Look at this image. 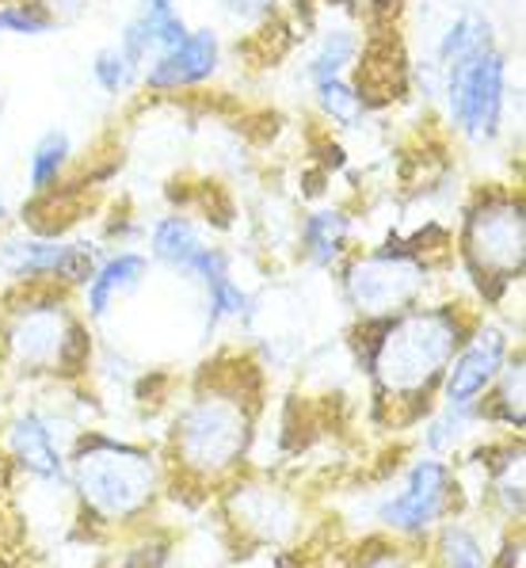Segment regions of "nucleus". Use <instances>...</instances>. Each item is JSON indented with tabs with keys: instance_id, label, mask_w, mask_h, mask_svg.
<instances>
[{
	"instance_id": "1",
	"label": "nucleus",
	"mask_w": 526,
	"mask_h": 568,
	"mask_svg": "<svg viewBox=\"0 0 526 568\" xmlns=\"http://www.w3.org/2000/svg\"><path fill=\"white\" fill-rule=\"evenodd\" d=\"M267 413V374L252 352L222 347L195 371L161 443L164 496L199 508L241 480Z\"/></svg>"
},
{
	"instance_id": "2",
	"label": "nucleus",
	"mask_w": 526,
	"mask_h": 568,
	"mask_svg": "<svg viewBox=\"0 0 526 568\" xmlns=\"http://www.w3.org/2000/svg\"><path fill=\"white\" fill-rule=\"evenodd\" d=\"M481 317L485 310L477 305L443 298L408 305L390 317L355 321L351 352L366 378L371 424L393 435L424 427L438 408L446 366Z\"/></svg>"
},
{
	"instance_id": "3",
	"label": "nucleus",
	"mask_w": 526,
	"mask_h": 568,
	"mask_svg": "<svg viewBox=\"0 0 526 568\" xmlns=\"http://www.w3.org/2000/svg\"><path fill=\"white\" fill-rule=\"evenodd\" d=\"M92 355V321L84 317L77 291L31 283L0 298V371L16 382L73 386L88 378Z\"/></svg>"
},
{
	"instance_id": "4",
	"label": "nucleus",
	"mask_w": 526,
	"mask_h": 568,
	"mask_svg": "<svg viewBox=\"0 0 526 568\" xmlns=\"http://www.w3.org/2000/svg\"><path fill=\"white\" fill-rule=\"evenodd\" d=\"M65 480L77 496V519L92 535H122L142 527L164 500L161 454L95 427L77 435L73 450L65 454Z\"/></svg>"
},
{
	"instance_id": "5",
	"label": "nucleus",
	"mask_w": 526,
	"mask_h": 568,
	"mask_svg": "<svg viewBox=\"0 0 526 568\" xmlns=\"http://www.w3.org/2000/svg\"><path fill=\"white\" fill-rule=\"evenodd\" d=\"M454 233L443 225H424L412 233H390L382 244H358L340 264V294L355 321H374L427 302L438 271L454 260Z\"/></svg>"
},
{
	"instance_id": "6",
	"label": "nucleus",
	"mask_w": 526,
	"mask_h": 568,
	"mask_svg": "<svg viewBox=\"0 0 526 568\" xmlns=\"http://www.w3.org/2000/svg\"><path fill=\"white\" fill-rule=\"evenodd\" d=\"M451 248L473 291V305L499 310L526 271V203L519 183L473 187L458 210Z\"/></svg>"
},
{
	"instance_id": "7",
	"label": "nucleus",
	"mask_w": 526,
	"mask_h": 568,
	"mask_svg": "<svg viewBox=\"0 0 526 568\" xmlns=\"http://www.w3.org/2000/svg\"><path fill=\"white\" fill-rule=\"evenodd\" d=\"M438 108L454 138H462L469 150H493L507 134V111H512V54L504 42L493 39L446 65Z\"/></svg>"
},
{
	"instance_id": "8",
	"label": "nucleus",
	"mask_w": 526,
	"mask_h": 568,
	"mask_svg": "<svg viewBox=\"0 0 526 568\" xmlns=\"http://www.w3.org/2000/svg\"><path fill=\"white\" fill-rule=\"evenodd\" d=\"M466 515V488L458 469L438 454L416 458L405 469L401 485L378 504L382 530L397 538H432L443 523Z\"/></svg>"
},
{
	"instance_id": "9",
	"label": "nucleus",
	"mask_w": 526,
	"mask_h": 568,
	"mask_svg": "<svg viewBox=\"0 0 526 568\" xmlns=\"http://www.w3.org/2000/svg\"><path fill=\"white\" fill-rule=\"evenodd\" d=\"M103 256L100 241L88 237H42L31 230L0 233V275L12 278L16 286L54 283L65 291H81L88 275Z\"/></svg>"
},
{
	"instance_id": "10",
	"label": "nucleus",
	"mask_w": 526,
	"mask_h": 568,
	"mask_svg": "<svg viewBox=\"0 0 526 568\" xmlns=\"http://www.w3.org/2000/svg\"><path fill=\"white\" fill-rule=\"evenodd\" d=\"M225 69V34L214 23H191L180 42L161 50L142 65L138 92L153 100H180V95L203 92Z\"/></svg>"
},
{
	"instance_id": "11",
	"label": "nucleus",
	"mask_w": 526,
	"mask_h": 568,
	"mask_svg": "<svg viewBox=\"0 0 526 568\" xmlns=\"http://www.w3.org/2000/svg\"><path fill=\"white\" fill-rule=\"evenodd\" d=\"M515 347H519V339H515L512 332L504 325H496V321L481 317L477 328L469 332L466 344L454 352L451 366H446L443 389H438V408H451V413L469 419L473 405H477L488 393V386L499 378V371L512 359Z\"/></svg>"
},
{
	"instance_id": "12",
	"label": "nucleus",
	"mask_w": 526,
	"mask_h": 568,
	"mask_svg": "<svg viewBox=\"0 0 526 568\" xmlns=\"http://www.w3.org/2000/svg\"><path fill=\"white\" fill-rule=\"evenodd\" d=\"M149 271H153V264H149L145 252L127 248V244L103 248L100 264H95V271L88 275V283L77 291V302H81L84 317L92 321V325L103 321L119 302H127L130 294L142 291Z\"/></svg>"
},
{
	"instance_id": "13",
	"label": "nucleus",
	"mask_w": 526,
	"mask_h": 568,
	"mask_svg": "<svg viewBox=\"0 0 526 568\" xmlns=\"http://www.w3.org/2000/svg\"><path fill=\"white\" fill-rule=\"evenodd\" d=\"M358 248V217L340 203H321L297 217V256L313 271H332Z\"/></svg>"
},
{
	"instance_id": "14",
	"label": "nucleus",
	"mask_w": 526,
	"mask_h": 568,
	"mask_svg": "<svg viewBox=\"0 0 526 568\" xmlns=\"http://www.w3.org/2000/svg\"><path fill=\"white\" fill-rule=\"evenodd\" d=\"M4 450H8V458L34 480H47V485H61V480H65V450L58 447L50 419L42 413H34V408L8 419Z\"/></svg>"
},
{
	"instance_id": "15",
	"label": "nucleus",
	"mask_w": 526,
	"mask_h": 568,
	"mask_svg": "<svg viewBox=\"0 0 526 568\" xmlns=\"http://www.w3.org/2000/svg\"><path fill=\"white\" fill-rule=\"evenodd\" d=\"M210 244L203 222H195L191 214H183V210H164V214H156L153 222H149L145 230V256L149 264L172 271V275H183L188 278L191 264H195V256Z\"/></svg>"
},
{
	"instance_id": "16",
	"label": "nucleus",
	"mask_w": 526,
	"mask_h": 568,
	"mask_svg": "<svg viewBox=\"0 0 526 568\" xmlns=\"http://www.w3.org/2000/svg\"><path fill=\"white\" fill-rule=\"evenodd\" d=\"M297 568L317 565H305L297 557ZM332 568H435L432 538H397L390 530L366 535L347 549H332Z\"/></svg>"
},
{
	"instance_id": "17",
	"label": "nucleus",
	"mask_w": 526,
	"mask_h": 568,
	"mask_svg": "<svg viewBox=\"0 0 526 568\" xmlns=\"http://www.w3.org/2000/svg\"><path fill=\"white\" fill-rule=\"evenodd\" d=\"M340 16V12H336ZM366 50V23L340 16L328 28H317L313 50L305 54V81H321V77H351Z\"/></svg>"
},
{
	"instance_id": "18",
	"label": "nucleus",
	"mask_w": 526,
	"mask_h": 568,
	"mask_svg": "<svg viewBox=\"0 0 526 568\" xmlns=\"http://www.w3.org/2000/svg\"><path fill=\"white\" fill-rule=\"evenodd\" d=\"M526 359H523V344L512 352V359L504 363L499 378L488 386L485 397L473 405L469 419L473 424H488V427H499L507 435H523V424H526Z\"/></svg>"
},
{
	"instance_id": "19",
	"label": "nucleus",
	"mask_w": 526,
	"mask_h": 568,
	"mask_svg": "<svg viewBox=\"0 0 526 568\" xmlns=\"http://www.w3.org/2000/svg\"><path fill=\"white\" fill-rule=\"evenodd\" d=\"M77 161V138L69 126H47L31 142L28 156H23V187L28 199L50 195L61 183H69V169Z\"/></svg>"
},
{
	"instance_id": "20",
	"label": "nucleus",
	"mask_w": 526,
	"mask_h": 568,
	"mask_svg": "<svg viewBox=\"0 0 526 568\" xmlns=\"http://www.w3.org/2000/svg\"><path fill=\"white\" fill-rule=\"evenodd\" d=\"M188 28H191V20L183 16V8H175V12H145V8H134V12L127 16V23H122L115 47L142 69L149 58H156L161 50H169L172 42H180L183 34H188Z\"/></svg>"
},
{
	"instance_id": "21",
	"label": "nucleus",
	"mask_w": 526,
	"mask_h": 568,
	"mask_svg": "<svg viewBox=\"0 0 526 568\" xmlns=\"http://www.w3.org/2000/svg\"><path fill=\"white\" fill-rule=\"evenodd\" d=\"M477 458L485 466L488 496L504 508L507 523H523V439L507 435L504 443H488Z\"/></svg>"
},
{
	"instance_id": "22",
	"label": "nucleus",
	"mask_w": 526,
	"mask_h": 568,
	"mask_svg": "<svg viewBox=\"0 0 526 568\" xmlns=\"http://www.w3.org/2000/svg\"><path fill=\"white\" fill-rule=\"evenodd\" d=\"M310 95L317 115L332 130H358L374 115L371 95L358 89L355 77H321V81H310Z\"/></svg>"
},
{
	"instance_id": "23",
	"label": "nucleus",
	"mask_w": 526,
	"mask_h": 568,
	"mask_svg": "<svg viewBox=\"0 0 526 568\" xmlns=\"http://www.w3.org/2000/svg\"><path fill=\"white\" fill-rule=\"evenodd\" d=\"M493 39H496V23L488 20L481 8H462V12H454L451 20L438 28L435 42H432V61L438 69H446Z\"/></svg>"
},
{
	"instance_id": "24",
	"label": "nucleus",
	"mask_w": 526,
	"mask_h": 568,
	"mask_svg": "<svg viewBox=\"0 0 526 568\" xmlns=\"http://www.w3.org/2000/svg\"><path fill=\"white\" fill-rule=\"evenodd\" d=\"M432 554L435 568H493V554L485 549V541L473 527L462 519H451L432 535Z\"/></svg>"
},
{
	"instance_id": "25",
	"label": "nucleus",
	"mask_w": 526,
	"mask_h": 568,
	"mask_svg": "<svg viewBox=\"0 0 526 568\" xmlns=\"http://www.w3.org/2000/svg\"><path fill=\"white\" fill-rule=\"evenodd\" d=\"M88 81H92V89L100 95H108V100H127L142 84V69L122 54L115 42H108V47H100L88 58Z\"/></svg>"
},
{
	"instance_id": "26",
	"label": "nucleus",
	"mask_w": 526,
	"mask_h": 568,
	"mask_svg": "<svg viewBox=\"0 0 526 568\" xmlns=\"http://www.w3.org/2000/svg\"><path fill=\"white\" fill-rule=\"evenodd\" d=\"M61 23L42 8V0H0V34L4 39H47Z\"/></svg>"
},
{
	"instance_id": "27",
	"label": "nucleus",
	"mask_w": 526,
	"mask_h": 568,
	"mask_svg": "<svg viewBox=\"0 0 526 568\" xmlns=\"http://www.w3.org/2000/svg\"><path fill=\"white\" fill-rule=\"evenodd\" d=\"M203 305H206V336H214V332H222L225 325L241 321L244 313H249L252 298H249V291L236 283V275H225V278H218V283L203 286Z\"/></svg>"
},
{
	"instance_id": "28",
	"label": "nucleus",
	"mask_w": 526,
	"mask_h": 568,
	"mask_svg": "<svg viewBox=\"0 0 526 568\" xmlns=\"http://www.w3.org/2000/svg\"><path fill=\"white\" fill-rule=\"evenodd\" d=\"M214 4L236 31H263L271 20H279L286 0H214Z\"/></svg>"
},
{
	"instance_id": "29",
	"label": "nucleus",
	"mask_w": 526,
	"mask_h": 568,
	"mask_svg": "<svg viewBox=\"0 0 526 568\" xmlns=\"http://www.w3.org/2000/svg\"><path fill=\"white\" fill-rule=\"evenodd\" d=\"M317 4L328 8V12L351 16V20L374 23V20H390V16H397L405 0H317Z\"/></svg>"
},
{
	"instance_id": "30",
	"label": "nucleus",
	"mask_w": 526,
	"mask_h": 568,
	"mask_svg": "<svg viewBox=\"0 0 526 568\" xmlns=\"http://www.w3.org/2000/svg\"><path fill=\"white\" fill-rule=\"evenodd\" d=\"M526 561V541H523V523H512L504 546L493 554V568H523Z\"/></svg>"
},
{
	"instance_id": "31",
	"label": "nucleus",
	"mask_w": 526,
	"mask_h": 568,
	"mask_svg": "<svg viewBox=\"0 0 526 568\" xmlns=\"http://www.w3.org/2000/svg\"><path fill=\"white\" fill-rule=\"evenodd\" d=\"M95 0H42V8H47L50 16H54L58 23H73L81 20V16L92 8Z\"/></svg>"
},
{
	"instance_id": "32",
	"label": "nucleus",
	"mask_w": 526,
	"mask_h": 568,
	"mask_svg": "<svg viewBox=\"0 0 526 568\" xmlns=\"http://www.w3.org/2000/svg\"><path fill=\"white\" fill-rule=\"evenodd\" d=\"M12 222H16V206H12V199H8V191L0 187V233H4Z\"/></svg>"
},
{
	"instance_id": "33",
	"label": "nucleus",
	"mask_w": 526,
	"mask_h": 568,
	"mask_svg": "<svg viewBox=\"0 0 526 568\" xmlns=\"http://www.w3.org/2000/svg\"><path fill=\"white\" fill-rule=\"evenodd\" d=\"M134 8H145V12H175L180 0H138Z\"/></svg>"
},
{
	"instance_id": "34",
	"label": "nucleus",
	"mask_w": 526,
	"mask_h": 568,
	"mask_svg": "<svg viewBox=\"0 0 526 568\" xmlns=\"http://www.w3.org/2000/svg\"><path fill=\"white\" fill-rule=\"evenodd\" d=\"M4 115H8V95H0V126H4Z\"/></svg>"
}]
</instances>
